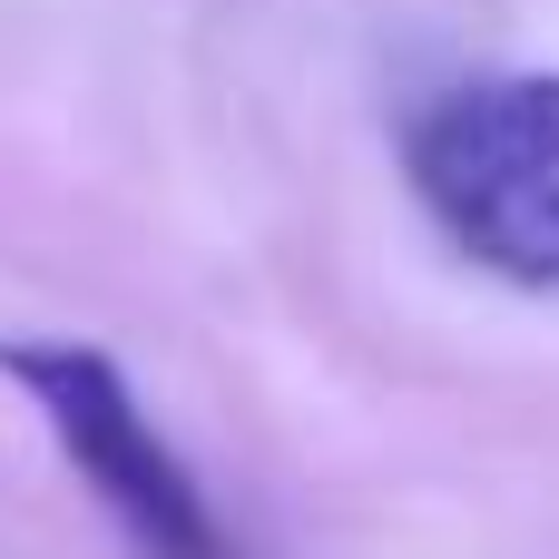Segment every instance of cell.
I'll list each match as a JSON object with an SVG mask.
<instances>
[{
	"mask_svg": "<svg viewBox=\"0 0 559 559\" xmlns=\"http://www.w3.org/2000/svg\"><path fill=\"white\" fill-rule=\"evenodd\" d=\"M403 177L481 275L559 295V69H491L423 98Z\"/></svg>",
	"mask_w": 559,
	"mask_h": 559,
	"instance_id": "1",
	"label": "cell"
},
{
	"mask_svg": "<svg viewBox=\"0 0 559 559\" xmlns=\"http://www.w3.org/2000/svg\"><path fill=\"white\" fill-rule=\"evenodd\" d=\"M0 373L29 393V413L49 423L59 462L98 491V511L128 531L138 559H236L216 501L197 491V472L177 462V442L147 423L138 383L98 344H79V334H59V344H0Z\"/></svg>",
	"mask_w": 559,
	"mask_h": 559,
	"instance_id": "2",
	"label": "cell"
}]
</instances>
